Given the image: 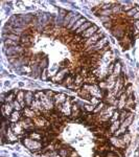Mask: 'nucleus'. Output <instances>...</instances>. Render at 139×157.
<instances>
[{
    "instance_id": "20e7f679",
    "label": "nucleus",
    "mask_w": 139,
    "mask_h": 157,
    "mask_svg": "<svg viewBox=\"0 0 139 157\" xmlns=\"http://www.w3.org/2000/svg\"><path fill=\"white\" fill-rule=\"evenodd\" d=\"M34 124H35V127L37 129H45L50 126V122L44 116H37L36 118H34Z\"/></svg>"
},
{
    "instance_id": "9d476101",
    "label": "nucleus",
    "mask_w": 139,
    "mask_h": 157,
    "mask_svg": "<svg viewBox=\"0 0 139 157\" xmlns=\"http://www.w3.org/2000/svg\"><path fill=\"white\" fill-rule=\"evenodd\" d=\"M11 127H12L14 133H15L16 135H18L20 138H21V137H22L23 135L25 134V131H26V130L24 129V127L22 126L21 122H18V123H15V124H12V125H11Z\"/></svg>"
},
{
    "instance_id": "4be33fe9",
    "label": "nucleus",
    "mask_w": 139,
    "mask_h": 157,
    "mask_svg": "<svg viewBox=\"0 0 139 157\" xmlns=\"http://www.w3.org/2000/svg\"><path fill=\"white\" fill-rule=\"evenodd\" d=\"M21 115H22V113L20 112V111H14L13 112V114L10 116V122L11 124H15V123H18L21 120Z\"/></svg>"
},
{
    "instance_id": "2eb2a0df",
    "label": "nucleus",
    "mask_w": 139,
    "mask_h": 157,
    "mask_svg": "<svg viewBox=\"0 0 139 157\" xmlns=\"http://www.w3.org/2000/svg\"><path fill=\"white\" fill-rule=\"evenodd\" d=\"M74 77H75V75H71V73H69V75L64 79V81L61 83L62 86H64V87H66V88H69L70 89V87L74 84Z\"/></svg>"
},
{
    "instance_id": "ddd939ff",
    "label": "nucleus",
    "mask_w": 139,
    "mask_h": 157,
    "mask_svg": "<svg viewBox=\"0 0 139 157\" xmlns=\"http://www.w3.org/2000/svg\"><path fill=\"white\" fill-rule=\"evenodd\" d=\"M22 115L24 117H26V118H32V120H34V118H36L38 116L37 112L30 107H25L22 110Z\"/></svg>"
},
{
    "instance_id": "4c0bfd02",
    "label": "nucleus",
    "mask_w": 139,
    "mask_h": 157,
    "mask_svg": "<svg viewBox=\"0 0 139 157\" xmlns=\"http://www.w3.org/2000/svg\"><path fill=\"white\" fill-rule=\"evenodd\" d=\"M13 106H14L15 111H21V110H23V107L21 106V104H20L17 100H15V102L13 103Z\"/></svg>"
},
{
    "instance_id": "7ed1b4c3",
    "label": "nucleus",
    "mask_w": 139,
    "mask_h": 157,
    "mask_svg": "<svg viewBox=\"0 0 139 157\" xmlns=\"http://www.w3.org/2000/svg\"><path fill=\"white\" fill-rule=\"evenodd\" d=\"M71 107H72V100L71 97H67V101L59 108L60 114L63 116H71Z\"/></svg>"
},
{
    "instance_id": "ea45409f",
    "label": "nucleus",
    "mask_w": 139,
    "mask_h": 157,
    "mask_svg": "<svg viewBox=\"0 0 139 157\" xmlns=\"http://www.w3.org/2000/svg\"><path fill=\"white\" fill-rule=\"evenodd\" d=\"M126 94L128 95V96H131V95H133V90H132V86L131 85H128L127 87H126Z\"/></svg>"
},
{
    "instance_id": "f704fd0d",
    "label": "nucleus",
    "mask_w": 139,
    "mask_h": 157,
    "mask_svg": "<svg viewBox=\"0 0 139 157\" xmlns=\"http://www.w3.org/2000/svg\"><path fill=\"white\" fill-rule=\"evenodd\" d=\"M131 113L132 112H130V111H128V110H121V111H120V115H119V120L122 123L130 114H131Z\"/></svg>"
},
{
    "instance_id": "cd10ccee",
    "label": "nucleus",
    "mask_w": 139,
    "mask_h": 157,
    "mask_svg": "<svg viewBox=\"0 0 139 157\" xmlns=\"http://www.w3.org/2000/svg\"><path fill=\"white\" fill-rule=\"evenodd\" d=\"M81 18H82V16L79 15V14H74V16H73V17H72V19L71 20H70V22H69V24H68V26H67V30H71V28L73 27V26H74V24L75 23L77 22V21L79 20V19H81Z\"/></svg>"
},
{
    "instance_id": "6ab92c4d",
    "label": "nucleus",
    "mask_w": 139,
    "mask_h": 157,
    "mask_svg": "<svg viewBox=\"0 0 139 157\" xmlns=\"http://www.w3.org/2000/svg\"><path fill=\"white\" fill-rule=\"evenodd\" d=\"M135 108V100H134V95H131V96H128L127 99V104H126V108L124 110H128L130 112H132V110Z\"/></svg>"
},
{
    "instance_id": "aec40b11",
    "label": "nucleus",
    "mask_w": 139,
    "mask_h": 157,
    "mask_svg": "<svg viewBox=\"0 0 139 157\" xmlns=\"http://www.w3.org/2000/svg\"><path fill=\"white\" fill-rule=\"evenodd\" d=\"M16 100L21 104V106L23 107V109L26 107V104H25V91H23V90H19L18 93H17V96H16Z\"/></svg>"
},
{
    "instance_id": "2f4dec72",
    "label": "nucleus",
    "mask_w": 139,
    "mask_h": 157,
    "mask_svg": "<svg viewBox=\"0 0 139 157\" xmlns=\"http://www.w3.org/2000/svg\"><path fill=\"white\" fill-rule=\"evenodd\" d=\"M118 137H120V139L124 142V145L127 146V147L130 145V142H131V135H130V133L127 132V133H124V134L120 135V136H118Z\"/></svg>"
},
{
    "instance_id": "f3484780",
    "label": "nucleus",
    "mask_w": 139,
    "mask_h": 157,
    "mask_svg": "<svg viewBox=\"0 0 139 157\" xmlns=\"http://www.w3.org/2000/svg\"><path fill=\"white\" fill-rule=\"evenodd\" d=\"M34 101H35V92H32L30 90L25 91V104H26V107H30Z\"/></svg>"
},
{
    "instance_id": "423d86ee",
    "label": "nucleus",
    "mask_w": 139,
    "mask_h": 157,
    "mask_svg": "<svg viewBox=\"0 0 139 157\" xmlns=\"http://www.w3.org/2000/svg\"><path fill=\"white\" fill-rule=\"evenodd\" d=\"M18 138H19V136L16 135L13 131L12 127L8 126V129H6V132H5V135L2 137V144H4L5 140H8V142H15L18 140Z\"/></svg>"
},
{
    "instance_id": "58836bf2",
    "label": "nucleus",
    "mask_w": 139,
    "mask_h": 157,
    "mask_svg": "<svg viewBox=\"0 0 139 157\" xmlns=\"http://www.w3.org/2000/svg\"><path fill=\"white\" fill-rule=\"evenodd\" d=\"M45 95V91H36L35 92V100H41Z\"/></svg>"
},
{
    "instance_id": "6e6552de",
    "label": "nucleus",
    "mask_w": 139,
    "mask_h": 157,
    "mask_svg": "<svg viewBox=\"0 0 139 157\" xmlns=\"http://www.w3.org/2000/svg\"><path fill=\"white\" fill-rule=\"evenodd\" d=\"M67 95L65 93H55V96H53V101H55V109L59 110V108L64 104L66 101H67Z\"/></svg>"
},
{
    "instance_id": "bb28decb",
    "label": "nucleus",
    "mask_w": 139,
    "mask_h": 157,
    "mask_svg": "<svg viewBox=\"0 0 139 157\" xmlns=\"http://www.w3.org/2000/svg\"><path fill=\"white\" fill-rule=\"evenodd\" d=\"M133 118H134V114L133 113H131V114L129 115V116L126 118V120H124V122L121 123V127H124V128H126V129H129V127L131 126V124H132V122H133Z\"/></svg>"
},
{
    "instance_id": "a878e982",
    "label": "nucleus",
    "mask_w": 139,
    "mask_h": 157,
    "mask_svg": "<svg viewBox=\"0 0 139 157\" xmlns=\"http://www.w3.org/2000/svg\"><path fill=\"white\" fill-rule=\"evenodd\" d=\"M120 125H121V122L120 120H116V122H114V123H112L111 125H110V127H109V131H110V133H111L112 135L114 134L115 132H116L117 130L120 128Z\"/></svg>"
},
{
    "instance_id": "f257e3e1",
    "label": "nucleus",
    "mask_w": 139,
    "mask_h": 157,
    "mask_svg": "<svg viewBox=\"0 0 139 157\" xmlns=\"http://www.w3.org/2000/svg\"><path fill=\"white\" fill-rule=\"evenodd\" d=\"M22 142H23V145L29 150L30 152L35 153V154H39L40 151L43 149V147H44V145L42 144V142L34 140V139H32V138H29V137H27V136H25V138H23Z\"/></svg>"
},
{
    "instance_id": "a19ab883",
    "label": "nucleus",
    "mask_w": 139,
    "mask_h": 157,
    "mask_svg": "<svg viewBox=\"0 0 139 157\" xmlns=\"http://www.w3.org/2000/svg\"><path fill=\"white\" fill-rule=\"evenodd\" d=\"M41 79L42 80H47V68H45V69H43L42 71V75H41Z\"/></svg>"
},
{
    "instance_id": "37998d69",
    "label": "nucleus",
    "mask_w": 139,
    "mask_h": 157,
    "mask_svg": "<svg viewBox=\"0 0 139 157\" xmlns=\"http://www.w3.org/2000/svg\"><path fill=\"white\" fill-rule=\"evenodd\" d=\"M69 157H79V154H77V153L75 152L74 150L72 149V151H71V152H70V155H69Z\"/></svg>"
},
{
    "instance_id": "412c9836",
    "label": "nucleus",
    "mask_w": 139,
    "mask_h": 157,
    "mask_svg": "<svg viewBox=\"0 0 139 157\" xmlns=\"http://www.w3.org/2000/svg\"><path fill=\"white\" fill-rule=\"evenodd\" d=\"M84 77H82V75H79V73H77V75H75L74 77V86L75 88L77 89H79V88H82L83 86H84Z\"/></svg>"
},
{
    "instance_id": "4468645a",
    "label": "nucleus",
    "mask_w": 139,
    "mask_h": 157,
    "mask_svg": "<svg viewBox=\"0 0 139 157\" xmlns=\"http://www.w3.org/2000/svg\"><path fill=\"white\" fill-rule=\"evenodd\" d=\"M77 93L79 94V96L81 97V99H83V100H87L90 102V100L92 99V95L91 93L88 91L87 89H85V88H79V89L77 90Z\"/></svg>"
},
{
    "instance_id": "c9c22d12",
    "label": "nucleus",
    "mask_w": 139,
    "mask_h": 157,
    "mask_svg": "<svg viewBox=\"0 0 139 157\" xmlns=\"http://www.w3.org/2000/svg\"><path fill=\"white\" fill-rule=\"evenodd\" d=\"M119 115H120V111H119V110H115V112L113 113V115H112L111 120H109L110 124H112V123H114V122H116V120H119Z\"/></svg>"
},
{
    "instance_id": "f03ea898",
    "label": "nucleus",
    "mask_w": 139,
    "mask_h": 157,
    "mask_svg": "<svg viewBox=\"0 0 139 157\" xmlns=\"http://www.w3.org/2000/svg\"><path fill=\"white\" fill-rule=\"evenodd\" d=\"M70 73V69H69V67H61V69L60 70H58L57 73H55V75L51 77V81L53 83H61L64 81V79L66 77H67L68 75Z\"/></svg>"
},
{
    "instance_id": "473e14b6",
    "label": "nucleus",
    "mask_w": 139,
    "mask_h": 157,
    "mask_svg": "<svg viewBox=\"0 0 139 157\" xmlns=\"http://www.w3.org/2000/svg\"><path fill=\"white\" fill-rule=\"evenodd\" d=\"M86 21H87V20H86V18H83V17H82V18H81V19H79V21H77V23H75V24H74V26H73V27L71 28V32H75L77 30H79V27H81V26H82L83 24H84L85 22H86Z\"/></svg>"
},
{
    "instance_id": "0eeeda50",
    "label": "nucleus",
    "mask_w": 139,
    "mask_h": 157,
    "mask_svg": "<svg viewBox=\"0 0 139 157\" xmlns=\"http://www.w3.org/2000/svg\"><path fill=\"white\" fill-rule=\"evenodd\" d=\"M109 144L112 147H114L119 150H126V148H127V146L124 145V142L120 139V137L113 136V135L109 138Z\"/></svg>"
},
{
    "instance_id": "c85d7f7f",
    "label": "nucleus",
    "mask_w": 139,
    "mask_h": 157,
    "mask_svg": "<svg viewBox=\"0 0 139 157\" xmlns=\"http://www.w3.org/2000/svg\"><path fill=\"white\" fill-rule=\"evenodd\" d=\"M13 40L16 41V42H20L21 41V37L15 35V34H6V35H3V41L4 40Z\"/></svg>"
},
{
    "instance_id": "1a4fd4ad",
    "label": "nucleus",
    "mask_w": 139,
    "mask_h": 157,
    "mask_svg": "<svg viewBox=\"0 0 139 157\" xmlns=\"http://www.w3.org/2000/svg\"><path fill=\"white\" fill-rule=\"evenodd\" d=\"M1 111H2L3 117L10 118V116L13 114V112L15 111V109H14V106H13V104L2 103V105H1Z\"/></svg>"
},
{
    "instance_id": "393cba45",
    "label": "nucleus",
    "mask_w": 139,
    "mask_h": 157,
    "mask_svg": "<svg viewBox=\"0 0 139 157\" xmlns=\"http://www.w3.org/2000/svg\"><path fill=\"white\" fill-rule=\"evenodd\" d=\"M71 151H72V149L67 148V147H64V146H63L61 149L58 150V153H59V155L61 157H69L70 152H71Z\"/></svg>"
},
{
    "instance_id": "b1692460",
    "label": "nucleus",
    "mask_w": 139,
    "mask_h": 157,
    "mask_svg": "<svg viewBox=\"0 0 139 157\" xmlns=\"http://www.w3.org/2000/svg\"><path fill=\"white\" fill-rule=\"evenodd\" d=\"M92 25H93L92 24V22H90V21H86V22H85L84 24H83L82 26H81V27L75 32V35H82L83 32H86L89 27H91Z\"/></svg>"
},
{
    "instance_id": "dca6fc26",
    "label": "nucleus",
    "mask_w": 139,
    "mask_h": 157,
    "mask_svg": "<svg viewBox=\"0 0 139 157\" xmlns=\"http://www.w3.org/2000/svg\"><path fill=\"white\" fill-rule=\"evenodd\" d=\"M26 136L32 138L34 140H39V142H42L43 137H44V133L41 132V131H32V132H29L26 134Z\"/></svg>"
},
{
    "instance_id": "c756f323",
    "label": "nucleus",
    "mask_w": 139,
    "mask_h": 157,
    "mask_svg": "<svg viewBox=\"0 0 139 157\" xmlns=\"http://www.w3.org/2000/svg\"><path fill=\"white\" fill-rule=\"evenodd\" d=\"M74 16V13H71V12H69L67 14V15L65 16V18H64V20H63V24H62V27H64V28H67V26H68V24H69V22H70V20L72 19V17Z\"/></svg>"
},
{
    "instance_id": "5701e85b",
    "label": "nucleus",
    "mask_w": 139,
    "mask_h": 157,
    "mask_svg": "<svg viewBox=\"0 0 139 157\" xmlns=\"http://www.w3.org/2000/svg\"><path fill=\"white\" fill-rule=\"evenodd\" d=\"M121 64H120V62L119 61H116L114 64V70H113V75H114L115 77H119L120 75H121Z\"/></svg>"
},
{
    "instance_id": "c03bdc74",
    "label": "nucleus",
    "mask_w": 139,
    "mask_h": 157,
    "mask_svg": "<svg viewBox=\"0 0 139 157\" xmlns=\"http://www.w3.org/2000/svg\"><path fill=\"white\" fill-rule=\"evenodd\" d=\"M134 26H135V28H136L137 32H138L139 30V20L134 21Z\"/></svg>"
},
{
    "instance_id": "9b49d317",
    "label": "nucleus",
    "mask_w": 139,
    "mask_h": 157,
    "mask_svg": "<svg viewBox=\"0 0 139 157\" xmlns=\"http://www.w3.org/2000/svg\"><path fill=\"white\" fill-rule=\"evenodd\" d=\"M98 27H97V25H95V24H93L91 26V27H89L88 28L86 32H84L82 34V35H79V36H81V37L83 38V39H85V40H87V39H89V38H91L93 35H95L97 32H98Z\"/></svg>"
},
{
    "instance_id": "a211bd4d",
    "label": "nucleus",
    "mask_w": 139,
    "mask_h": 157,
    "mask_svg": "<svg viewBox=\"0 0 139 157\" xmlns=\"http://www.w3.org/2000/svg\"><path fill=\"white\" fill-rule=\"evenodd\" d=\"M127 99H128V95L126 94V92L121 95V96L118 99V105H117V110L119 111H121V110H124L126 108V104H127Z\"/></svg>"
},
{
    "instance_id": "e433bc0d",
    "label": "nucleus",
    "mask_w": 139,
    "mask_h": 157,
    "mask_svg": "<svg viewBox=\"0 0 139 157\" xmlns=\"http://www.w3.org/2000/svg\"><path fill=\"white\" fill-rule=\"evenodd\" d=\"M94 108H95V106H93V105H91V104H87L84 106V110L86 113H93Z\"/></svg>"
},
{
    "instance_id": "72a5a7b5",
    "label": "nucleus",
    "mask_w": 139,
    "mask_h": 157,
    "mask_svg": "<svg viewBox=\"0 0 139 157\" xmlns=\"http://www.w3.org/2000/svg\"><path fill=\"white\" fill-rule=\"evenodd\" d=\"M3 44H4V47L5 48H8V47H13V46H19L20 42H16V41H13V40H4L3 41Z\"/></svg>"
},
{
    "instance_id": "7c9ffc66",
    "label": "nucleus",
    "mask_w": 139,
    "mask_h": 157,
    "mask_svg": "<svg viewBox=\"0 0 139 157\" xmlns=\"http://www.w3.org/2000/svg\"><path fill=\"white\" fill-rule=\"evenodd\" d=\"M106 106H107V104L102 101V102L99 103L98 105H96V106H95L94 111H93V114H99V113L102 112V110H104L105 108H106Z\"/></svg>"
},
{
    "instance_id": "79ce46f5",
    "label": "nucleus",
    "mask_w": 139,
    "mask_h": 157,
    "mask_svg": "<svg viewBox=\"0 0 139 157\" xmlns=\"http://www.w3.org/2000/svg\"><path fill=\"white\" fill-rule=\"evenodd\" d=\"M45 94H46V96H48V97H53L55 93L53 92L52 90H47V91H45Z\"/></svg>"
},
{
    "instance_id": "39448f33",
    "label": "nucleus",
    "mask_w": 139,
    "mask_h": 157,
    "mask_svg": "<svg viewBox=\"0 0 139 157\" xmlns=\"http://www.w3.org/2000/svg\"><path fill=\"white\" fill-rule=\"evenodd\" d=\"M104 37V34H102V30H98V32L95 34V35H93L91 38H89V39H87V40H85V48L89 47V46H92V45H94L95 43L97 42V41H99L100 39H102Z\"/></svg>"
},
{
    "instance_id": "f8f14e48",
    "label": "nucleus",
    "mask_w": 139,
    "mask_h": 157,
    "mask_svg": "<svg viewBox=\"0 0 139 157\" xmlns=\"http://www.w3.org/2000/svg\"><path fill=\"white\" fill-rule=\"evenodd\" d=\"M82 116V110L79 108V105L72 100V107H71V117L77 118V117Z\"/></svg>"
}]
</instances>
